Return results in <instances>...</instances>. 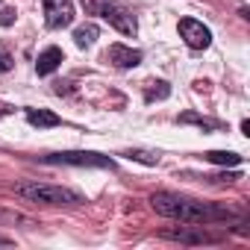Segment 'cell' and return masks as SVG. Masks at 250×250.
Returning <instances> with one entry per match:
<instances>
[{
    "instance_id": "cell-9",
    "label": "cell",
    "mask_w": 250,
    "mask_h": 250,
    "mask_svg": "<svg viewBox=\"0 0 250 250\" xmlns=\"http://www.w3.org/2000/svg\"><path fill=\"white\" fill-rule=\"evenodd\" d=\"M27 121L33 124V127H59L62 118L47 112V109H27Z\"/></svg>"
},
{
    "instance_id": "cell-10",
    "label": "cell",
    "mask_w": 250,
    "mask_h": 250,
    "mask_svg": "<svg viewBox=\"0 0 250 250\" xmlns=\"http://www.w3.org/2000/svg\"><path fill=\"white\" fill-rule=\"evenodd\" d=\"M94 39H97V27H94V24H83V27L74 30V42H77V47H91Z\"/></svg>"
},
{
    "instance_id": "cell-6",
    "label": "cell",
    "mask_w": 250,
    "mask_h": 250,
    "mask_svg": "<svg viewBox=\"0 0 250 250\" xmlns=\"http://www.w3.org/2000/svg\"><path fill=\"white\" fill-rule=\"evenodd\" d=\"M44 21L50 30H62L74 21V3L71 0H44Z\"/></svg>"
},
{
    "instance_id": "cell-13",
    "label": "cell",
    "mask_w": 250,
    "mask_h": 250,
    "mask_svg": "<svg viewBox=\"0 0 250 250\" xmlns=\"http://www.w3.org/2000/svg\"><path fill=\"white\" fill-rule=\"evenodd\" d=\"M180 121H183V124H197V127H203V130H221V124H218V121L200 118V115H194V112H186V115H180Z\"/></svg>"
},
{
    "instance_id": "cell-16",
    "label": "cell",
    "mask_w": 250,
    "mask_h": 250,
    "mask_svg": "<svg viewBox=\"0 0 250 250\" xmlns=\"http://www.w3.org/2000/svg\"><path fill=\"white\" fill-rule=\"evenodd\" d=\"M9 68H12V56L0 53V71H9Z\"/></svg>"
},
{
    "instance_id": "cell-15",
    "label": "cell",
    "mask_w": 250,
    "mask_h": 250,
    "mask_svg": "<svg viewBox=\"0 0 250 250\" xmlns=\"http://www.w3.org/2000/svg\"><path fill=\"white\" fill-rule=\"evenodd\" d=\"M127 156L136 159V162H145V165H156L159 162V153H147V150H130Z\"/></svg>"
},
{
    "instance_id": "cell-14",
    "label": "cell",
    "mask_w": 250,
    "mask_h": 250,
    "mask_svg": "<svg viewBox=\"0 0 250 250\" xmlns=\"http://www.w3.org/2000/svg\"><path fill=\"white\" fill-rule=\"evenodd\" d=\"M153 85H156V88H147V94H145L147 100H165V97L171 94L168 83H153Z\"/></svg>"
},
{
    "instance_id": "cell-8",
    "label": "cell",
    "mask_w": 250,
    "mask_h": 250,
    "mask_svg": "<svg viewBox=\"0 0 250 250\" xmlns=\"http://www.w3.org/2000/svg\"><path fill=\"white\" fill-rule=\"evenodd\" d=\"M65 56H62V50L59 47H47L44 53H39V62H36V71H39V77H47V74H53L56 68H59V62H62Z\"/></svg>"
},
{
    "instance_id": "cell-2",
    "label": "cell",
    "mask_w": 250,
    "mask_h": 250,
    "mask_svg": "<svg viewBox=\"0 0 250 250\" xmlns=\"http://www.w3.org/2000/svg\"><path fill=\"white\" fill-rule=\"evenodd\" d=\"M15 194L39 206H83L85 203L80 191L65 188V186H50V183H18Z\"/></svg>"
},
{
    "instance_id": "cell-4",
    "label": "cell",
    "mask_w": 250,
    "mask_h": 250,
    "mask_svg": "<svg viewBox=\"0 0 250 250\" xmlns=\"http://www.w3.org/2000/svg\"><path fill=\"white\" fill-rule=\"evenodd\" d=\"M42 162L47 165H97V168H112V159L109 156H100V153H85V150H71V153H47L42 156Z\"/></svg>"
},
{
    "instance_id": "cell-17",
    "label": "cell",
    "mask_w": 250,
    "mask_h": 250,
    "mask_svg": "<svg viewBox=\"0 0 250 250\" xmlns=\"http://www.w3.org/2000/svg\"><path fill=\"white\" fill-rule=\"evenodd\" d=\"M12 112H15L12 103H0V118H3V115H12Z\"/></svg>"
},
{
    "instance_id": "cell-18",
    "label": "cell",
    "mask_w": 250,
    "mask_h": 250,
    "mask_svg": "<svg viewBox=\"0 0 250 250\" xmlns=\"http://www.w3.org/2000/svg\"><path fill=\"white\" fill-rule=\"evenodd\" d=\"M0 244H9V238H0Z\"/></svg>"
},
{
    "instance_id": "cell-5",
    "label": "cell",
    "mask_w": 250,
    "mask_h": 250,
    "mask_svg": "<svg viewBox=\"0 0 250 250\" xmlns=\"http://www.w3.org/2000/svg\"><path fill=\"white\" fill-rule=\"evenodd\" d=\"M180 36H183V42H186L191 50H206V47L212 44L209 27H203V24L194 21V18H183V21H180Z\"/></svg>"
},
{
    "instance_id": "cell-11",
    "label": "cell",
    "mask_w": 250,
    "mask_h": 250,
    "mask_svg": "<svg viewBox=\"0 0 250 250\" xmlns=\"http://www.w3.org/2000/svg\"><path fill=\"white\" fill-rule=\"evenodd\" d=\"M206 159L212 165H241V156L238 153H227V150H209Z\"/></svg>"
},
{
    "instance_id": "cell-7",
    "label": "cell",
    "mask_w": 250,
    "mask_h": 250,
    "mask_svg": "<svg viewBox=\"0 0 250 250\" xmlns=\"http://www.w3.org/2000/svg\"><path fill=\"white\" fill-rule=\"evenodd\" d=\"M106 59H109L112 65H118V68H136V65L142 62V53L133 50V47H124V44H112V47L106 50Z\"/></svg>"
},
{
    "instance_id": "cell-12",
    "label": "cell",
    "mask_w": 250,
    "mask_h": 250,
    "mask_svg": "<svg viewBox=\"0 0 250 250\" xmlns=\"http://www.w3.org/2000/svg\"><path fill=\"white\" fill-rule=\"evenodd\" d=\"M168 238H180V241H191V244H203V241H215L212 235L206 232H186V229H177V232H165Z\"/></svg>"
},
{
    "instance_id": "cell-3",
    "label": "cell",
    "mask_w": 250,
    "mask_h": 250,
    "mask_svg": "<svg viewBox=\"0 0 250 250\" xmlns=\"http://www.w3.org/2000/svg\"><path fill=\"white\" fill-rule=\"evenodd\" d=\"M88 6L97 12V15H103L115 30H121L124 36H136V30H139V24H136V18L124 9L121 3H115V0H88Z\"/></svg>"
},
{
    "instance_id": "cell-1",
    "label": "cell",
    "mask_w": 250,
    "mask_h": 250,
    "mask_svg": "<svg viewBox=\"0 0 250 250\" xmlns=\"http://www.w3.org/2000/svg\"><path fill=\"white\" fill-rule=\"evenodd\" d=\"M150 206L156 215L180 221V224H215V221H232L235 215L227 206H215V203H200L183 194H171V191H156L150 197Z\"/></svg>"
}]
</instances>
